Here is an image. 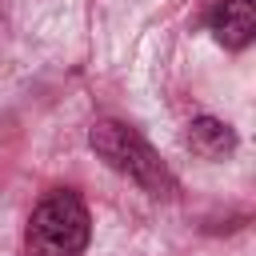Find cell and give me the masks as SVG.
Here are the masks:
<instances>
[{"mask_svg": "<svg viewBox=\"0 0 256 256\" xmlns=\"http://www.w3.org/2000/svg\"><path fill=\"white\" fill-rule=\"evenodd\" d=\"M88 144H92V152H96L112 172L136 180L144 192H152V196H172V188H176L172 172L164 168V160L152 152V144H148L136 128H128V124H120V120H96L92 132H88Z\"/></svg>", "mask_w": 256, "mask_h": 256, "instance_id": "cell-1", "label": "cell"}, {"mask_svg": "<svg viewBox=\"0 0 256 256\" xmlns=\"http://www.w3.org/2000/svg\"><path fill=\"white\" fill-rule=\"evenodd\" d=\"M92 236L88 208L76 192H52L28 220V256H84Z\"/></svg>", "mask_w": 256, "mask_h": 256, "instance_id": "cell-2", "label": "cell"}, {"mask_svg": "<svg viewBox=\"0 0 256 256\" xmlns=\"http://www.w3.org/2000/svg\"><path fill=\"white\" fill-rule=\"evenodd\" d=\"M212 32L224 48H244L256 32V0H224L212 16Z\"/></svg>", "mask_w": 256, "mask_h": 256, "instance_id": "cell-3", "label": "cell"}, {"mask_svg": "<svg viewBox=\"0 0 256 256\" xmlns=\"http://www.w3.org/2000/svg\"><path fill=\"white\" fill-rule=\"evenodd\" d=\"M188 148L200 160H224L236 148V132H232V124H224L216 116H196L188 124Z\"/></svg>", "mask_w": 256, "mask_h": 256, "instance_id": "cell-4", "label": "cell"}]
</instances>
